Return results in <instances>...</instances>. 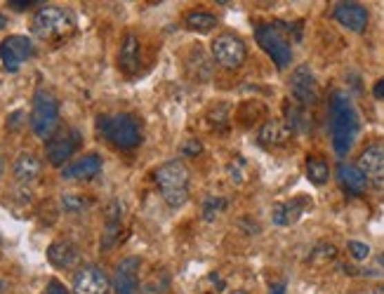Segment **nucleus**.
Returning <instances> with one entry per match:
<instances>
[{
  "instance_id": "1",
  "label": "nucleus",
  "mask_w": 384,
  "mask_h": 294,
  "mask_svg": "<svg viewBox=\"0 0 384 294\" xmlns=\"http://www.w3.org/2000/svg\"><path fill=\"white\" fill-rule=\"evenodd\" d=\"M358 113L354 101L349 99L345 92H332L330 97V135H332V148L335 153L347 155L352 148L354 139L358 135Z\"/></svg>"
},
{
  "instance_id": "2",
  "label": "nucleus",
  "mask_w": 384,
  "mask_h": 294,
  "mask_svg": "<svg viewBox=\"0 0 384 294\" xmlns=\"http://www.w3.org/2000/svg\"><path fill=\"white\" fill-rule=\"evenodd\" d=\"M97 130L108 144H113L120 151H133L142 144V125L135 115L116 113V115H99Z\"/></svg>"
},
{
  "instance_id": "3",
  "label": "nucleus",
  "mask_w": 384,
  "mask_h": 294,
  "mask_svg": "<svg viewBox=\"0 0 384 294\" xmlns=\"http://www.w3.org/2000/svg\"><path fill=\"white\" fill-rule=\"evenodd\" d=\"M153 179L170 207H182L189 200V170L182 160H170V163L160 165Z\"/></svg>"
},
{
  "instance_id": "4",
  "label": "nucleus",
  "mask_w": 384,
  "mask_h": 294,
  "mask_svg": "<svg viewBox=\"0 0 384 294\" xmlns=\"http://www.w3.org/2000/svg\"><path fill=\"white\" fill-rule=\"evenodd\" d=\"M57 125H59V101L55 99L52 92L38 90L33 95V108H31V130L40 139H52Z\"/></svg>"
},
{
  "instance_id": "5",
  "label": "nucleus",
  "mask_w": 384,
  "mask_h": 294,
  "mask_svg": "<svg viewBox=\"0 0 384 294\" xmlns=\"http://www.w3.org/2000/svg\"><path fill=\"white\" fill-rule=\"evenodd\" d=\"M73 31V17L61 8L45 5L31 19V33L40 40H57Z\"/></svg>"
},
{
  "instance_id": "6",
  "label": "nucleus",
  "mask_w": 384,
  "mask_h": 294,
  "mask_svg": "<svg viewBox=\"0 0 384 294\" xmlns=\"http://www.w3.org/2000/svg\"><path fill=\"white\" fill-rule=\"evenodd\" d=\"M255 38H257V43H260V48L265 50L269 57H271V61L280 68V71L290 66V61H292V48H290L288 38L280 33L278 26H273V24L257 26Z\"/></svg>"
},
{
  "instance_id": "7",
  "label": "nucleus",
  "mask_w": 384,
  "mask_h": 294,
  "mask_svg": "<svg viewBox=\"0 0 384 294\" xmlns=\"http://www.w3.org/2000/svg\"><path fill=\"white\" fill-rule=\"evenodd\" d=\"M212 57H215V61L222 68L236 71V68L243 66L245 59H248V48H245L243 40L238 36H233V33H222V36H217L212 40Z\"/></svg>"
},
{
  "instance_id": "8",
  "label": "nucleus",
  "mask_w": 384,
  "mask_h": 294,
  "mask_svg": "<svg viewBox=\"0 0 384 294\" xmlns=\"http://www.w3.org/2000/svg\"><path fill=\"white\" fill-rule=\"evenodd\" d=\"M356 167L372 188L384 191V144H370V146H365Z\"/></svg>"
},
{
  "instance_id": "9",
  "label": "nucleus",
  "mask_w": 384,
  "mask_h": 294,
  "mask_svg": "<svg viewBox=\"0 0 384 294\" xmlns=\"http://www.w3.org/2000/svg\"><path fill=\"white\" fill-rule=\"evenodd\" d=\"M31 55H33V43L26 36H10L0 43V61H3L5 71L10 73H15Z\"/></svg>"
},
{
  "instance_id": "10",
  "label": "nucleus",
  "mask_w": 384,
  "mask_h": 294,
  "mask_svg": "<svg viewBox=\"0 0 384 294\" xmlns=\"http://www.w3.org/2000/svg\"><path fill=\"white\" fill-rule=\"evenodd\" d=\"M290 92L302 108L314 106L318 101V85L309 66H297L290 78Z\"/></svg>"
},
{
  "instance_id": "11",
  "label": "nucleus",
  "mask_w": 384,
  "mask_h": 294,
  "mask_svg": "<svg viewBox=\"0 0 384 294\" xmlns=\"http://www.w3.org/2000/svg\"><path fill=\"white\" fill-rule=\"evenodd\" d=\"M111 282L99 266H83L73 275V294H108Z\"/></svg>"
},
{
  "instance_id": "12",
  "label": "nucleus",
  "mask_w": 384,
  "mask_h": 294,
  "mask_svg": "<svg viewBox=\"0 0 384 294\" xmlns=\"http://www.w3.org/2000/svg\"><path fill=\"white\" fill-rule=\"evenodd\" d=\"M140 257H125L113 273V290L116 294H140Z\"/></svg>"
},
{
  "instance_id": "13",
  "label": "nucleus",
  "mask_w": 384,
  "mask_h": 294,
  "mask_svg": "<svg viewBox=\"0 0 384 294\" xmlns=\"http://www.w3.org/2000/svg\"><path fill=\"white\" fill-rule=\"evenodd\" d=\"M78 146H80V135L76 130L61 132V135H55L52 139L48 141V146H45V155H48L50 165L59 167V165H64L73 153H76Z\"/></svg>"
},
{
  "instance_id": "14",
  "label": "nucleus",
  "mask_w": 384,
  "mask_h": 294,
  "mask_svg": "<svg viewBox=\"0 0 384 294\" xmlns=\"http://www.w3.org/2000/svg\"><path fill=\"white\" fill-rule=\"evenodd\" d=\"M332 17H335L337 24H342L345 28L354 33H363L368 28V10L358 3H337L332 8Z\"/></svg>"
},
{
  "instance_id": "15",
  "label": "nucleus",
  "mask_w": 384,
  "mask_h": 294,
  "mask_svg": "<svg viewBox=\"0 0 384 294\" xmlns=\"http://www.w3.org/2000/svg\"><path fill=\"white\" fill-rule=\"evenodd\" d=\"M99 172H102V158L97 153H88L80 160H76V163L66 165L61 177L71 182H90V179H95Z\"/></svg>"
},
{
  "instance_id": "16",
  "label": "nucleus",
  "mask_w": 384,
  "mask_h": 294,
  "mask_svg": "<svg viewBox=\"0 0 384 294\" xmlns=\"http://www.w3.org/2000/svg\"><path fill=\"white\" fill-rule=\"evenodd\" d=\"M78 259H80V252L71 240H55V243L48 247V262L57 268L76 266Z\"/></svg>"
},
{
  "instance_id": "17",
  "label": "nucleus",
  "mask_w": 384,
  "mask_h": 294,
  "mask_svg": "<svg viewBox=\"0 0 384 294\" xmlns=\"http://www.w3.org/2000/svg\"><path fill=\"white\" fill-rule=\"evenodd\" d=\"M118 64L128 76H135L142 66V55H140V38L135 33H128L123 38V45H120L118 52Z\"/></svg>"
},
{
  "instance_id": "18",
  "label": "nucleus",
  "mask_w": 384,
  "mask_h": 294,
  "mask_svg": "<svg viewBox=\"0 0 384 294\" xmlns=\"http://www.w3.org/2000/svg\"><path fill=\"white\" fill-rule=\"evenodd\" d=\"M292 137V130L288 123H283V120H267L265 125L260 128V144H265V146H285V144L290 141Z\"/></svg>"
},
{
  "instance_id": "19",
  "label": "nucleus",
  "mask_w": 384,
  "mask_h": 294,
  "mask_svg": "<svg viewBox=\"0 0 384 294\" xmlns=\"http://www.w3.org/2000/svg\"><path fill=\"white\" fill-rule=\"evenodd\" d=\"M337 182L352 195H363L365 188H368V182H365V177L361 175L356 165H347V163L337 165Z\"/></svg>"
},
{
  "instance_id": "20",
  "label": "nucleus",
  "mask_w": 384,
  "mask_h": 294,
  "mask_svg": "<svg viewBox=\"0 0 384 294\" xmlns=\"http://www.w3.org/2000/svg\"><path fill=\"white\" fill-rule=\"evenodd\" d=\"M307 207H309L307 198H295V200H288V203H278L273 207V224L276 226H292L297 219L305 215Z\"/></svg>"
},
{
  "instance_id": "21",
  "label": "nucleus",
  "mask_w": 384,
  "mask_h": 294,
  "mask_svg": "<svg viewBox=\"0 0 384 294\" xmlns=\"http://www.w3.org/2000/svg\"><path fill=\"white\" fill-rule=\"evenodd\" d=\"M12 170H15L17 182L31 184V182L38 179L40 170H43V163H40V158L38 155H33V153H19L17 155V160H15Z\"/></svg>"
},
{
  "instance_id": "22",
  "label": "nucleus",
  "mask_w": 384,
  "mask_h": 294,
  "mask_svg": "<svg viewBox=\"0 0 384 294\" xmlns=\"http://www.w3.org/2000/svg\"><path fill=\"white\" fill-rule=\"evenodd\" d=\"M120 219H123V205L111 203L106 212V228H104V235H102V250H108V247L116 245L120 235Z\"/></svg>"
},
{
  "instance_id": "23",
  "label": "nucleus",
  "mask_w": 384,
  "mask_h": 294,
  "mask_svg": "<svg viewBox=\"0 0 384 294\" xmlns=\"http://www.w3.org/2000/svg\"><path fill=\"white\" fill-rule=\"evenodd\" d=\"M184 24L186 28H191V31H196V33H210L212 28L217 26V17L212 12H200V10H196V12L186 14Z\"/></svg>"
},
{
  "instance_id": "24",
  "label": "nucleus",
  "mask_w": 384,
  "mask_h": 294,
  "mask_svg": "<svg viewBox=\"0 0 384 294\" xmlns=\"http://www.w3.org/2000/svg\"><path fill=\"white\" fill-rule=\"evenodd\" d=\"M307 177L311 184H316V186H323L325 182L330 179V167L325 163L323 158H309L307 160Z\"/></svg>"
},
{
  "instance_id": "25",
  "label": "nucleus",
  "mask_w": 384,
  "mask_h": 294,
  "mask_svg": "<svg viewBox=\"0 0 384 294\" xmlns=\"http://www.w3.org/2000/svg\"><path fill=\"white\" fill-rule=\"evenodd\" d=\"M61 207H64L66 212H71V215H80V212H85L90 207V200L80 198V195H73V193H66V195H61Z\"/></svg>"
},
{
  "instance_id": "26",
  "label": "nucleus",
  "mask_w": 384,
  "mask_h": 294,
  "mask_svg": "<svg viewBox=\"0 0 384 294\" xmlns=\"http://www.w3.org/2000/svg\"><path fill=\"white\" fill-rule=\"evenodd\" d=\"M224 207H227L224 198H208V200H205V205H203V219H205V222H212V219L220 215Z\"/></svg>"
},
{
  "instance_id": "27",
  "label": "nucleus",
  "mask_w": 384,
  "mask_h": 294,
  "mask_svg": "<svg viewBox=\"0 0 384 294\" xmlns=\"http://www.w3.org/2000/svg\"><path fill=\"white\" fill-rule=\"evenodd\" d=\"M347 250H349V255L356 259V262H363V259L370 257V247L365 243H361V240H349Z\"/></svg>"
},
{
  "instance_id": "28",
  "label": "nucleus",
  "mask_w": 384,
  "mask_h": 294,
  "mask_svg": "<svg viewBox=\"0 0 384 294\" xmlns=\"http://www.w3.org/2000/svg\"><path fill=\"white\" fill-rule=\"evenodd\" d=\"M335 257H337L335 245H318L311 255V262H328V259H335Z\"/></svg>"
},
{
  "instance_id": "29",
  "label": "nucleus",
  "mask_w": 384,
  "mask_h": 294,
  "mask_svg": "<svg viewBox=\"0 0 384 294\" xmlns=\"http://www.w3.org/2000/svg\"><path fill=\"white\" fill-rule=\"evenodd\" d=\"M227 111H229L227 104H222V106H217L215 111L210 113V123L215 125V128H217V125H220L222 130H227Z\"/></svg>"
},
{
  "instance_id": "30",
  "label": "nucleus",
  "mask_w": 384,
  "mask_h": 294,
  "mask_svg": "<svg viewBox=\"0 0 384 294\" xmlns=\"http://www.w3.org/2000/svg\"><path fill=\"white\" fill-rule=\"evenodd\" d=\"M182 153L196 158V155L203 153V144H200L198 139H186L184 144H182Z\"/></svg>"
},
{
  "instance_id": "31",
  "label": "nucleus",
  "mask_w": 384,
  "mask_h": 294,
  "mask_svg": "<svg viewBox=\"0 0 384 294\" xmlns=\"http://www.w3.org/2000/svg\"><path fill=\"white\" fill-rule=\"evenodd\" d=\"M10 8H15V10H28L31 5H38V3H33V0H10Z\"/></svg>"
},
{
  "instance_id": "32",
  "label": "nucleus",
  "mask_w": 384,
  "mask_h": 294,
  "mask_svg": "<svg viewBox=\"0 0 384 294\" xmlns=\"http://www.w3.org/2000/svg\"><path fill=\"white\" fill-rule=\"evenodd\" d=\"M48 294H68V292H66V287L61 285V282L52 280V282H50V287H48Z\"/></svg>"
},
{
  "instance_id": "33",
  "label": "nucleus",
  "mask_w": 384,
  "mask_h": 294,
  "mask_svg": "<svg viewBox=\"0 0 384 294\" xmlns=\"http://www.w3.org/2000/svg\"><path fill=\"white\" fill-rule=\"evenodd\" d=\"M372 95H375V99H384V78L375 83V88H372Z\"/></svg>"
},
{
  "instance_id": "34",
  "label": "nucleus",
  "mask_w": 384,
  "mask_h": 294,
  "mask_svg": "<svg viewBox=\"0 0 384 294\" xmlns=\"http://www.w3.org/2000/svg\"><path fill=\"white\" fill-rule=\"evenodd\" d=\"M269 294H285V282H273L269 287Z\"/></svg>"
},
{
  "instance_id": "35",
  "label": "nucleus",
  "mask_w": 384,
  "mask_h": 294,
  "mask_svg": "<svg viewBox=\"0 0 384 294\" xmlns=\"http://www.w3.org/2000/svg\"><path fill=\"white\" fill-rule=\"evenodd\" d=\"M21 115H24V113H21V111H15L12 115H10V128H17V125H19V120H21Z\"/></svg>"
},
{
  "instance_id": "36",
  "label": "nucleus",
  "mask_w": 384,
  "mask_h": 294,
  "mask_svg": "<svg viewBox=\"0 0 384 294\" xmlns=\"http://www.w3.org/2000/svg\"><path fill=\"white\" fill-rule=\"evenodd\" d=\"M370 294H384V285H377V287H372Z\"/></svg>"
},
{
  "instance_id": "37",
  "label": "nucleus",
  "mask_w": 384,
  "mask_h": 294,
  "mask_svg": "<svg viewBox=\"0 0 384 294\" xmlns=\"http://www.w3.org/2000/svg\"><path fill=\"white\" fill-rule=\"evenodd\" d=\"M5 26H8V17H3V14H0V31H3Z\"/></svg>"
},
{
  "instance_id": "38",
  "label": "nucleus",
  "mask_w": 384,
  "mask_h": 294,
  "mask_svg": "<svg viewBox=\"0 0 384 294\" xmlns=\"http://www.w3.org/2000/svg\"><path fill=\"white\" fill-rule=\"evenodd\" d=\"M3 170H5V163H3V155H0V177H3Z\"/></svg>"
},
{
  "instance_id": "39",
  "label": "nucleus",
  "mask_w": 384,
  "mask_h": 294,
  "mask_svg": "<svg viewBox=\"0 0 384 294\" xmlns=\"http://www.w3.org/2000/svg\"><path fill=\"white\" fill-rule=\"evenodd\" d=\"M380 264H382V266H384V255H380Z\"/></svg>"
},
{
  "instance_id": "40",
  "label": "nucleus",
  "mask_w": 384,
  "mask_h": 294,
  "mask_svg": "<svg viewBox=\"0 0 384 294\" xmlns=\"http://www.w3.org/2000/svg\"><path fill=\"white\" fill-rule=\"evenodd\" d=\"M233 294H248V292H243V290H238V292H233Z\"/></svg>"
}]
</instances>
